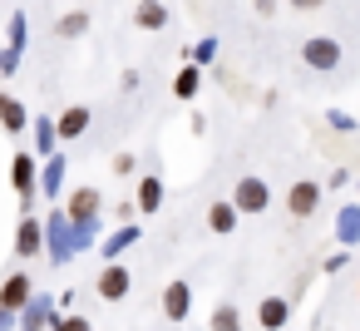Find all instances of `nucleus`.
<instances>
[{"instance_id": "obj_1", "label": "nucleus", "mask_w": 360, "mask_h": 331, "mask_svg": "<svg viewBox=\"0 0 360 331\" xmlns=\"http://www.w3.org/2000/svg\"><path fill=\"white\" fill-rule=\"evenodd\" d=\"M232 203H237V213H262V208L271 203V188H266L262 178H237Z\"/></svg>"}, {"instance_id": "obj_2", "label": "nucleus", "mask_w": 360, "mask_h": 331, "mask_svg": "<svg viewBox=\"0 0 360 331\" xmlns=\"http://www.w3.org/2000/svg\"><path fill=\"white\" fill-rule=\"evenodd\" d=\"M301 55H306V65H311V70H335V65H340V45H335L330 35H311Z\"/></svg>"}, {"instance_id": "obj_3", "label": "nucleus", "mask_w": 360, "mask_h": 331, "mask_svg": "<svg viewBox=\"0 0 360 331\" xmlns=\"http://www.w3.org/2000/svg\"><path fill=\"white\" fill-rule=\"evenodd\" d=\"M286 316H291L286 296H262V306H257V326H262V331H281Z\"/></svg>"}, {"instance_id": "obj_4", "label": "nucleus", "mask_w": 360, "mask_h": 331, "mask_svg": "<svg viewBox=\"0 0 360 331\" xmlns=\"http://www.w3.org/2000/svg\"><path fill=\"white\" fill-rule=\"evenodd\" d=\"M129 287H134V282H129V267H104V272H99V296H104V301L129 296Z\"/></svg>"}, {"instance_id": "obj_5", "label": "nucleus", "mask_w": 360, "mask_h": 331, "mask_svg": "<svg viewBox=\"0 0 360 331\" xmlns=\"http://www.w3.org/2000/svg\"><path fill=\"white\" fill-rule=\"evenodd\" d=\"M286 208H291L296 218H311V213L321 208V188H316V183H296L291 198H286Z\"/></svg>"}, {"instance_id": "obj_6", "label": "nucleus", "mask_w": 360, "mask_h": 331, "mask_svg": "<svg viewBox=\"0 0 360 331\" xmlns=\"http://www.w3.org/2000/svg\"><path fill=\"white\" fill-rule=\"evenodd\" d=\"M25 301H30V277H11L6 287H0V306H6V311H15Z\"/></svg>"}, {"instance_id": "obj_7", "label": "nucleus", "mask_w": 360, "mask_h": 331, "mask_svg": "<svg viewBox=\"0 0 360 331\" xmlns=\"http://www.w3.org/2000/svg\"><path fill=\"white\" fill-rule=\"evenodd\" d=\"M163 311H168L173 321H183V316H188V282H168V296H163Z\"/></svg>"}, {"instance_id": "obj_8", "label": "nucleus", "mask_w": 360, "mask_h": 331, "mask_svg": "<svg viewBox=\"0 0 360 331\" xmlns=\"http://www.w3.org/2000/svg\"><path fill=\"white\" fill-rule=\"evenodd\" d=\"M207 227H212V232H232V227H237V203H212Z\"/></svg>"}, {"instance_id": "obj_9", "label": "nucleus", "mask_w": 360, "mask_h": 331, "mask_svg": "<svg viewBox=\"0 0 360 331\" xmlns=\"http://www.w3.org/2000/svg\"><path fill=\"white\" fill-rule=\"evenodd\" d=\"M139 25L143 30H163L168 25V11L158 6V0H143V6H139Z\"/></svg>"}, {"instance_id": "obj_10", "label": "nucleus", "mask_w": 360, "mask_h": 331, "mask_svg": "<svg viewBox=\"0 0 360 331\" xmlns=\"http://www.w3.org/2000/svg\"><path fill=\"white\" fill-rule=\"evenodd\" d=\"M84 129H89V109H79V104H75V109H65L60 134H65V139H75V134H84Z\"/></svg>"}, {"instance_id": "obj_11", "label": "nucleus", "mask_w": 360, "mask_h": 331, "mask_svg": "<svg viewBox=\"0 0 360 331\" xmlns=\"http://www.w3.org/2000/svg\"><path fill=\"white\" fill-rule=\"evenodd\" d=\"M99 213V188H79L75 193V218H94Z\"/></svg>"}, {"instance_id": "obj_12", "label": "nucleus", "mask_w": 360, "mask_h": 331, "mask_svg": "<svg viewBox=\"0 0 360 331\" xmlns=\"http://www.w3.org/2000/svg\"><path fill=\"white\" fill-rule=\"evenodd\" d=\"M15 252H20V257H35V252H40V223H25V227H20Z\"/></svg>"}, {"instance_id": "obj_13", "label": "nucleus", "mask_w": 360, "mask_h": 331, "mask_svg": "<svg viewBox=\"0 0 360 331\" xmlns=\"http://www.w3.org/2000/svg\"><path fill=\"white\" fill-rule=\"evenodd\" d=\"M212 331H242V316H237V306H227V301H222V306L212 311Z\"/></svg>"}, {"instance_id": "obj_14", "label": "nucleus", "mask_w": 360, "mask_h": 331, "mask_svg": "<svg viewBox=\"0 0 360 331\" xmlns=\"http://www.w3.org/2000/svg\"><path fill=\"white\" fill-rule=\"evenodd\" d=\"M158 198H163V183H158V178H143V188H139V208H158Z\"/></svg>"}, {"instance_id": "obj_15", "label": "nucleus", "mask_w": 360, "mask_h": 331, "mask_svg": "<svg viewBox=\"0 0 360 331\" xmlns=\"http://www.w3.org/2000/svg\"><path fill=\"white\" fill-rule=\"evenodd\" d=\"M193 89H198V70H183L178 85H173V94H178V99H193Z\"/></svg>"}, {"instance_id": "obj_16", "label": "nucleus", "mask_w": 360, "mask_h": 331, "mask_svg": "<svg viewBox=\"0 0 360 331\" xmlns=\"http://www.w3.org/2000/svg\"><path fill=\"white\" fill-rule=\"evenodd\" d=\"M89 30V15H65L60 20V35H84Z\"/></svg>"}, {"instance_id": "obj_17", "label": "nucleus", "mask_w": 360, "mask_h": 331, "mask_svg": "<svg viewBox=\"0 0 360 331\" xmlns=\"http://www.w3.org/2000/svg\"><path fill=\"white\" fill-rule=\"evenodd\" d=\"M114 173H119V178L134 173V154H119V158H114Z\"/></svg>"}, {"instance_id": "obj_18", "label": "nucleus", "mask_w": 360, "mask_h": 331, "mask_svg": "<svg viewBox=\"0 0 360 331\" xmlns=\"http://www.w3.org/2000/svg\"><path fill=\"white\" fill-rule=\"evenodd\" d=\"M15 183H20V188L30 183V158H15Z\"/></svg>"}, {"instance_id": "obj_19", "label": "nucleus", "mask_w": 360, "mask_h": 331, "mask_svg": "<svg viewBox=\"0 0 360 331\" xmlns=\"http://www.w3.org/2000/svg\"><path fill=\"white\" fill-rule=\"evenodd\" d=\"M60 331H89V321H84V316H65Z\"/></svg>"}, {"instance_id": "obj_20", "label": "nucleus", "mask_w": 360, "mask_h": 331, "mask_svg": "<svg viewBox=\"0 0 360 331\" xmlns=\"http://www.w3.org/2000/svg\"><path fill=\"white\" fill-rule=\"evenodd\" d=\"M326 0H291V11H321Z\"/></svg>"}, {"instance_id": "obj_21", "label": "nucleus", "mask_w": 360, "mask_h": 331, "mask_svg": "<svg viewBox=\"0 0 360 331\" xmlns=\"http://www.w3.org/2000/svg\"><path fill=\"white\" fill-rule=\"evenodd\" d=\"M257 11H262V15H271V11H276V0H257Z\"/></svg>"}, {"instance_id": "obj_22", "label": "nucleus", "mask_w": 360, "mask_h": 331, "mask_svg": "<svg viewBox=\"0 0 360 331\" xmlns=\"http://www.w3.org/2000/svg\"><path fill=\"white\" fill-rule=\"evenodd\" d=\"M6 104H11V99H0V119H6Z\"/></svg>"}]
</instances>
